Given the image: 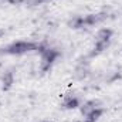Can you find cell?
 <instances>
[{"label":"cell","mask_w":122,"mask_h":122,"mask_svg":"<svg viewBox=\"0 0 122 122\" xmlns=\"http://www.w3.org/2000/svg\"><path fill=\"white\" fill-rule=\"evenodd\" d=\"M36 48H37V44H34L31 41H16V43L10 44L6 48V53L7 54H14V56H20V54L33 51Z\"/></svg>","instance_id":"cell-1"},{"label":"cell","mask_w":122,"mask_h":122,"mask_svg":"<svg viewBox=\"0 0 122 122\" xmlns=\"http://www.w3.org/2000/svg\"><path fill=\"white\" fill-rule=\"evenodd\" d=\"M57 56H58V53L54 50H50V48L43 51V71H47L51 67V64L57 58Z\"/></svg>","instance_id":"cell-2"},{"label":"cell","mask_w":122,"mask_h":122,"mask_svg":"<svg viewBox=\"0 0 122 122\" xmlns=\"http://www.w3.org/2000/svg\"><path fill=\"white\" fill-rule=\"evenodd\" d=\"M111 37H112V31L109 30V29H102V30L98 31V34H97V41L108 43V44H109Z\"/></svg>","instance_id":"cell-3"},{"label":"cell","mask_w":122,"mask_h":122,"mask_svg":"<svg viewBox=\"0 0 122 122\" xmlns=\"http://www.w3.org/2000/svg\"><path fill=\"white\" fill-rule=\"evenodd\" d=\"M64 107L68 108V109H72V108H77L78 107V98H75L74 95H68L64 98Z\"/></svg>","instance_id":"cell-4"},{"label":"cell","mask_w":122,"mask_h":122,"mask_svg":"<svg viewBox=\"0 0 122 122\" xmlns=\"http://www.w3.org/2000/svg\"><path fill=\"white\" fill-rule=\"evenodd\" d=\"M101 114H102V109L101 108H94L91 112H88L87 114V118H85V122H95L99 117H101Z\"/></svg>","instance_id":"cell-5"},{"label":"cell","mask_w":122,"mask_h":122,"mask_svg":"<svg viewBox=\"0 0 122 122\" xmlns=\"http://www.w3.org/2000/svg\"><path fill=\"white\" fill-rule=\"evenodd\" d=\"M11 81H13V78H11V75H10V74L7 75V78H3V82H6V88L11 84Z\"/></svg>","instance_id":"cell-6"},{"label":"cell","mask_w":122,"mask_h":122,"mask_svg":"<svg viewBox=\"0 0 122 122\" xmlns=\"http://www.w3.org/2000/svg\"><path fill=\"white\" fill-rule=\"evenodd\" d=\"M41 122H48V121H41Z\"/></svg>","instance_id":"cell-7"}]
</instances>
